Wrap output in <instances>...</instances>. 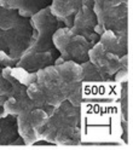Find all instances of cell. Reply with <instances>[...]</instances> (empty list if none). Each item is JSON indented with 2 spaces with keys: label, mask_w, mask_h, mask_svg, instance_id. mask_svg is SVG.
Masks as SVG:
<instances>
[{
  "label": "cell",
  "mask_w": 133,
  "mask_h": 150,
  "mask_svg": "<svg viewBox=\"0 0 133 150\" xmlns=\"http://www.w3.org/2000/svg\"><path fill=\"white\" fill-rule=\"evenodd\" d=\"M53 44L65 62L78 64L88 61V51L93 46L83 36L73 33L68 27H61L54 32Z\"/></svg>",
  "instance_id": "cell-6"
},
{
  "label": "cell",
  "mask_w": 133,
  "mask_h": 150,
  "mask_svg": "<svg viewBox=\"0 0 133 150\" xmlns=\"http://www.w3.org/2000/svg\"><path fill=\"white\" fill-rule=\"evenodd\" d=\"M81 86V65L74 62H63L35 71V81L27 86V95L34 104L51 115L54 107L64 100L80 107L82 103Z\"/></svg>",
  "instance_id": "cell-1"
},
{
  "label": "cell",
  "mask_w": 133,
  "mask_h": 150,
  "mask_svg": "<svg viewBox=\"0 0 133 150\" xmlns=\"http://www.w3.org/2000/svg\"><path fill=\"white\" fill-rule=\"evenodd\" d=\"M93 11L98 20L94 28L98 35L105 30L128 34V0H93Z\"/></svg>",
  "instance_id": "cell-5"
},
{
  "label": "cell",
  "mask_w": 133,
  "mask_h": 150,
  "mask_svg": "<svg viewBox=\"0 0 133 150\" xmlns=\"http://www.w3.org/2000/svg\"><path fill=\"white\" fill-rule=\"evenodd\" d=\"M16 61L12 59L10 56L6 52L0 51V68H5V67H16Z\"/></svg>",
  "instance_id": "cell-17"
},
{
  "label": "cell",
  "mask_w": 133,
  "mask_h": 150,
  "mask_svg": "<svg viewBox=\"0 0 133 150\" xmlns=\"http://www.w3.org/2000/svg\"><path fill=\"white\" fill-rule=\"evenodd\" d=\"M98 24L97 16L93 11V0H82L80 8L74 15L73 25L70 30L75 34L83 36L91 44H96L99 41L100 35H98L94 28Z\"/></svg>",
  "instance_id": "cell-9"
},
{
  "label": "cell",
  "mask_w": 133,
  "mask_h": 150,
  "mask_svg": "<svg viewBox=\"0 0 133 150\" xmlns=\"http://www.w3.org/2000/svg\"><path fill=\"white\" fill-rule=\"evenodd\" d=\"M0 51H8V30L0 29Z\"/></svg>",
  "instance_id": "cell-18"
},
{
  "label": "cell",
  "mask_w": 133,
  "mask_h": 150,
  "mask_svg": "<svg viewBox=\"0 0 133 150\" xmlns=\"http://www.w3.org/2000/svg\"><path fill=\"white\" fill-rule=\"evenodd\" d=\"M88 61L98 69L100 75L105 79H114V75L121 67V57L108 51L98 41L88 51Z\"/></svg>",
  "instance_id": "cell-10"
},
{
  "label": "cell",
  "mask_w": 133,
  "mask_h": 150,
  "mask_svg": "<svg viewBox=\"0 0 133 150\" xmlns=\"http://www.w3.org/2000/svg\"><path fill=\"white\" fill-rule=\"evenodd\" d=\"M49 116V112L39 107L25 110L16 116L18 133L22 137L24 145H34L41 140L40 131L47 122Z\"/></svg>",
  "instance_id": "cell-7"
},
{
  "label": "cell",
  "mask_w": 133,
  "mask_h": 150,
  "mask_svg": "<svg viewBox=\"0 0 133 150\" xmlns=\"http://www.w3.org/2000/svg\"><path fill=\"white\" fill-rule=\"evenodd\" d=\"M51 5V0H0V6L17 10L20 16L30 18Z\"/></svg>",
  "instance_id": "cell-11"
},
{
  "label": "cell",
  "mask_w": 133,
  "mask_h": 150,
  "mask_svg": "<svg viewBox=\"0 0 133 150\" xmlns=\"http://www.w3.org/2000/svg\"><path fill=\"white\" fill-rule=\"evenodd\" d=\"M119 100H83L80 104L81 144L121 143L123 124Z\"/></svg>",
  "instance_id": "cell-2"
},
{
  "label": "cell",
  "mask_w": 133,
  "mask_h": 150,
  "mask_svg": "<svg viewBox=\"0 0 133 150\" xmlns=\"http://www.w3.org/2000/svg\"><path fill=\"white\" fill-rule=\"evenodd\" d=\"M12 93V86L1 74V68H0V107L3 105V103L11 97Z\"/></svg>",
  "instance_id": "cell-16"
},
{
  "label": "cell",
  "mask_w": 133,
  "mask_h": 150,
  "mask_svg": "<svg viewBox=\"0 0 133 150\" xmlns=\"http://www.w3.org/2000/svg\"><path fill=\"white\" fill-rule=\"evenodd\" d=\"M20 137L15 115L6 114L0 119V145H12Z\"/></svg>",
  "instance_id": "cell-14"
},
{
  "label": "cell",
  "mask_w": 133,
  "mask_h": 150,
  "mask_svg": "<svg viewBox=\"0 0 133 150\" xmlns=\"http://www.w3.org/2000/svg\"><path fill=\"white\" fill-rule=\"evenodd\" d=\"M33 34L28 49L17 61L16 67L23 68L30 73L54 64L59 57V52L54 47L53 34L64 23L52 15L50 6L30 17Z\"/></svg>",
  "instance_id": "cell-3"
},
{
  "label": "cell",
  "mask_w": 133,
  "mask_h": 150,
  "mask_svg": "<svg viewBox=\"0 0 133 150\" xmlns=\"http://www.w3.org/2000/svg\"><path fill=\"white\" fill-rule=\"evenodd\" d=\"M82 0H51L50 10L53 16L61 20L65 27L73 25L74 15L80 8Z\"/></svg>",
  "instance_id": "cell-12"
},
{
  "label": "cell",
  "mask_w": 133,
  "mask_h": 150,
  "mask_svg": "<svg viewBox=\"0 0 133 150\" xmlns=\"http://www.w3.org/2000/svg\"><path fill=\"white\" fill-rule=\"evenodd\" d=\"M21 18L20 13L17 10H12V8H5L0 6V29L3 30H8L13 28L18 20Z\"/></svg>",
  "instance_id": "cell-15"
},
{
  "label": "cell",
  "mask_w": 133,
  "mask_h": 150,
  "mask_svg": "<svg viewBox=\"0 0 133 150\" xmlns=\"http://www.w3.org/2000/svg\"><path fill=\"white\" fill-rule=\"evenodd\" d=\"M99 42L108 51L115 53L119 57L127 54V35H117L112 30H105L100 35Z\"/></svg>",
  "instance_id": "cell-13"
},
{
  "label": "cell",
  "mask_w": 133,
  "mask_h": 150,
  "mask_svg": "<svg viewBox=\"0 0 133 150\" xmlns=\"http://www.w3.org/2000/svg\"><path fill=\"white\" fill-rule=\"evenodd\" d=\"M41 139L53 145H79L80 132V107L64 100L49 116L47 122L40 131Z\"/></svg>",
  "instance_id": "cell-4"
},
{
  "label": "cell",
  "mask_w": 133,
  "mask_h": 150,
  "mask_svg": "<svg viewBox=\"0 0 133 150\" xmlns=\"http://www.w3.org/2000/svg\"><path fill=\"white\" fill-rule=\"evenodd\" d=\"M122 83L114 79L103 76L93 80H82V102L83 100H119Z\"/></svg>",
  "instance_id": "cell-8"
},
{
  "label": "cell",
  "mask_w": 133,
  "mask_h": 150,
  "mask_svg": "<svg viewBox=\"0 0 133 150\" xmlns=\"http://www.w3.org/2000/svg\"><path fill=\"white\" fill-rule=\"evenodd\" d=\"M5 115H6V112H5L4 108H3V107H0V119H1L3 116H5Z\"/></svg>",
  "instance_id": "cell-19"
}]
</instances>
